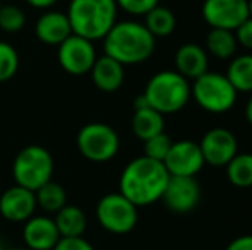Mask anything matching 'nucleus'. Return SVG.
Listing matches in <instances>:
<instances>
[{
  "mask_svg": "<svg viewBox=\"0 0 252 250\" xmlns=\"http://www.w3.org/2000/svg\"><path fill=\"white\" fill-rule=\"evenodd\" d=\"M225 76L237 93H252V54L232 58Z\"/></svg>",
  "mask_w": 252,
  "mask_h": 250,
  "instance_id": "nucleus-21",
  "label": "nucleus"
},
{
  "mask_svg": "<svg viewBox=\"0 0 252 250\" xmlns=\"http://www.w3.org/2000/svg\"><path fill=\"white\" fill-rule=\"evenodd\" d=\"M156 47V38L146 26L137 21H120L113 24L112 29L103 38L105 55L122 65L143 63L153 55Z\"/></svg>",
  "mask_w": 252,
  "mask_h": 250,
  "instance_id": "nucleus-2",
  "label": "nucleus"
},
{
  "mask_svg": "<svg viewBox=\"0 0 252 250\" xmlns=\"http://www.w3.org/2000/svg\"><path fill=\"white\" fill-rule=\"evenodd\" d=\"M202 17L211 28L235 31L249 17L247 0H204Z\"/></svg>",
  "mask_w": 252,
  "mask_h": 250,
  "instance_id": "nucleus-10",
  "label": "nucleus"
},
{
  "mask_svg": "<svg viewBox=\"0 0 252 250\" xmlns=\"http://www.w3.org/2000/svg\"><path fill=\"white\" fill-rule=\"evenodd\" d=\"M144 26L155 38H165L175 31L177 19L170 9L156 5L144 16Z\"/></svg>",
  "mask_w": 252,
  "mask_h": 250,
  "instance_id": "nucleus-23",
  "label": "nucleus"
},
{
  "mask_svg": "<svg viewBox=\"0 0 252 250\" xmlns=\"http://www.w3.org/2000/svg\"><path fill=\"white\" fill-rule=\"evenodd\" d=\"M233 33H235L237 43L252 50V17H247Z\"/></svg>",
  "mask_w": 252,
  "mask_h": 250,
  "instance_id": "nucleus-31",
  "label": "nucleus"
},
{
  "mask_svg": "<svg viewBox=\"0 0 252 250\" xmlns=\"http://www.w3.org/2000/svg\"><path fill=\"white\" fill-rule=\"evenodd\" d=\"M36 195L33 190L21 185L7 189L0 195V214L10 223H24L36 211Z\"/></svg>",
  "mask_w": 252,
  "mask_h": 250,
  "instance_id": "nucleus-14",
  "label": "nucleus"
},
{
  "mask_svg": "<svg viewBox=\"0 0 252 250\" xmlns=\"http://www.w3.org/2000/svg\"><path fill=\"white\" fill-rule=\"evenodd\" d=\"M0 250H5V247H3V242L0 240Z\"/></svg>",
  "mask_w": 252,
  "mask_h": 250,
  "instance_id": "nucleus-37",
  "label": "nucleus"
},
{
  "mask_svg": "<svg viewBox=\"0 0 252 250\" xmlns=\"http://www.w3.org/2000/svg\"><path fill=\"white\" fill-rule=\"evenodd\" d=\"M170 175L161 161L139 156L132 160L120 175L119 192L134 206L143 207L161 199Z\"/></svg>",
  "mask_w": 252,
  "mask_h": 250,
  "instance_id": "nucleus-1",
  "label": "nucleus"
},
{
  "mask_svg": "<svg viewBox=\"0 0 252 250\" xmlns=\"http://www.w3.org/2000/svg\"><path fill=\"white\" fill-rule=\"evenodd\" d=\"M53 250H94V247L84 237H72L60 238Z\"/></svg>",
  "mask_w": 252,
  "mask_h": 250,
  "instance_id": "nucleus-30",
  "label": "nucleus"
},
{
  "mask_svg": "<svg viewBox=\"0 0 252 250\" xmlns=\"http://www.w3.org/2000/svg\"><path fill=\"white\" fill-rule=\"evenodd\" d=\"M53 158L43 146L31 144L21 149L12 163V177L16 185L36 192L52 180Z\"/></svg>",
  "mask_w": 252,
  "mask_h": 250,
  "instance_id": "nucleus-5",
  "label": "nucleus"
},
{
  "mask_svg": "<svg viewBox=\"0 0 252 250\" xmlns=\"http://www.w3.org/2000/svg\"><path fill=\"white\" fill-rule=\"evenodd\" d=\"M117 7L130 16H146L151 9L159 5V0H115Z\"/></svg>",
  "mask_w": 252,
  "mask_h": 250,
  "instance_id": "nucleus-29",
  "label": "nucleus"
},
{
  "mask_svg": "<svg viewBox=\"0 0 252 250\" xmlns=\"http://www.w3.org/2000/svg\"><path fill=\"white\" fill-rule=\"evenodd\" d=\"M19 69V54L10 43L0 41V83L12 79Z\"/></svg>",
  "mask_w": 252,
  "mask_h": 250,
  "instance_id": "nucleus-26",
  "label": "nucleus"
},
{
  "mask_svg": "<svg viewBox=\"0 0 252 250\" xmlns=\"http://www.w3.org/2000/svg\"><path fill=\"white\" fill-rule=\"evenodd\" d=\"M115 0H70L67 17L72 33L90 41L103 40L117 23Z\"/></svg>",
  "mask_w": 252,
  "mask_h": 250,
  "instance_id": "nucleus-3",
  "label": "nucleus"
},
{
  "mask_svg": "<svg viewBox=\"0 0 252 250\" xmlns=\"http://www.w3.org/2000/svg\"><path fill=\"white\" fill-rule=\"evenodd\" d=\"M53 221L57 224L60 238L83 237L88 228V218L84 211L72 204H65L62 209L57 211Z\"/></svg>",
  "mask_w": 252,
  "mask_h": 250,
  "instance_id": "nucleus-19",
  "label": "nucleus"
},
{
  "mask_svg": "<svg viewBox=\"0 0 252 250\" xmlns=\"http://www.w3.org/2000/svg\"><path fill=\"white\" fill-rule=\"evenodd\" d=\"M199 147L204 163L211 167H226V163L239 153L237 137L228 129L221 127L208 130L202 136Z\"/></svg>",
  "mask_w": 252,
  "mask_h": 250,
  "instance_id": "nucleus-13",
  "label": "nucleus"
},
{
  "mask_svg": "<svg viewBox=\"0 0 252 250\" xmlns=\"http://www.w3.org/2000/svg\"><path fill=\"white\" fill-rule=\"evenodd\" d=\"M246 118L252 125V96L249 98V101H247V105H246Z\"/></svg>",
  "mask_w": 252,
  "mask_h": 250,
  "instance_id": "nucleus-34",
  "label": "nucleus"
},
{
  "mask_svg": "<svg viewBox=\"0 0 252 250\" xmlns=\"http://www.w3.org/2000/svg\"><path fill=\"white\" fill-rule=\"evenodd\" d=\"M237 38L233 31L228 29H216L211 28V31L206 36V47L213 57L220 60H228L237 52Z\"/></svg>",
  "mask_w": 252,
  "mask_h": 250,
  "instance_id": "nucleus-22",
  "label": "nucleus"
},
{
  "mask_svg": "<svg viewBox=\"0 0 252 250\" xmlns=\"http://www.w3.org/2000/svg\"><path fill=\"white\" fill-rule=\"evenodd\" d=\"M172 142L173 140L170 139L165 132L156 134V136L150 137L148 140H144V156L163 163V160H165L166 154H168L170 147H172Z\"/></svg>",
  "mask_w": 252,
  "mask_h": 250,
  "instance_id": "nucleus-28",
  "label": "nucleus"
},
{
  "mask_svg": "<svg viewBox=\"0 0 252 250\" xmlns=\"http://www.w3.org/2000/svg\"><path fill=\"white\" fill-rule=\"evenodd\" d=\"M34 34L43 45L48 47H59L62 41L72 34L69 17L65 12L60 10H47L38 17L34 24Z\"/></svg>",
  "mask_w": 252,
  "mask_h": 250,
  "instance_id": "nucleus-16",
  "label": "nucleus"
},
{
  "mask_svg": "<svg viewBox=\"0 0 252 250\" xmlns=\"http://www.w3.org/2000/svg\"><path fill=\"white\" fill-rule=\"evenodd\" d=\"M226 177L239 189H252V153H237L226 163Z\"/></svg>",
  "mask_w": 252,
  "mask_h": 250,
  "instance_id": "nucleus-24",
  "label": "nucleus"
},
{
  "mask_svg": "<svg viewBox=\"0 0 252 250\" xmlns=\"http://www.w3.org/2000/svg\"><path fill=\"white\" fill-rule=\"evenodd\" d=\"M237 91L225 74L204 72L190 86V98L209 113H226L237 101Z\"/></svg>",
  "mask_w": 252,
  "mask_h": 250,
  "instance_id": "nucleus-6",
  "label": "nucleus"
},
{
  "mask_svg": "<svg viewBox=\"0 0 252 250\" xmlns=\"http://www.w3.org/2000/svg\"><path fill=\"white\" fill-rule=\"evenodd\" d=\"M165 129V120L159 111H156L151 107L136 108L132 115V132L137 139L148 140L150 137L156 136V134L163 132Z\"/></svg>",
  "mask_w": 252,
  "mask_h": 250,
  "instance_id": "nucleus-20",
  "label": "nucleus"
},
{
  "mask_svg": "<svg viewBox=\"0 0 252 250\" xmlns=\"http://www.w3.org/2000/svg\"><path fill=\"white\" fill-rule=\"evenodd\" d=\"M76 144L83 158L93 163H105L117 156L120 139L113 127L103 122H93L81 127L76 137Z\"/></svg>",
  "mask_w": 252,
  "mask_h": 250,
  "instance_id": "nucleus-7",
  "label": "nucleus"
},
{
  "mask_svg": "<svg viewBox=\"0 0 252 250\" xmlns=\"http://www.w3.org/2000/svg\"><path fill=\"white\" fill-rule=\"evenodd\" d=\"M93 84L103 93H115L120 89L126 77V70L120 62L113 60L108 55L98 57L90 70Z\"/></svg>",
  "mask_w": 252,
  "mask_h": 250,
  "instance_id": "nucleus-17",
  "label": "nucleus"
},
{
  "mask_svg": "<svg viewBox=\"0 0 252 250\" xmlns=\"http://www.w3.org/2000/svg\"><path fill=\"white\" fill-rule=\"evenodd\" d=\"M137 206H134L120 192L103 195L96 204V220L106 231L126 235L137 224Z\"/></svg>",
  "mask_w": 252,
  "mask_h": 250,
  "instance_id": "nucleus-8",
  "label": "nucleus"
},
{
  "mask_svg": "<svg viewBox=\"0 0 252 250\" xmlns=\"http://www.w3.org/2000/svg\"><path fill=\"white\" fill-rule=\"evenodd\" d=\"M161 200L173 213H190L201 200L199 182L196 177H170Z\"/></svg>",
  "mask_w": 252,
  "mask_h": 250,
  "instance_id": "nucleus-12",
  "label": "nucleus"
},
{
  "mask_svg": "<svg viewBox=\"0 0 252 250\" xmlns=\"http://www.w3.org/2000/svg\"><path fill=\"white\" fill-rule=\"evenodd\" d=\"M5 250H30V249H26V247H16V249H5Z\"/></svg>",
  "mask_w": 252,
  "mask_h": 250,
  "instance_id": "nucleus-36",
  "label": "nucleus"
},
{
  "mask_svg": "<svg viewBox=\"0 0 252 250\" xmlns=\"http://www.w3.org/2000/svg\"><path fill=\"white\" fill-rule=\"evenodd\" d=\"M163 165L170 177H196L206 163L199 144L186 139L172 142Z\"/></svg>",
  "mask_w": 252,
  "mask_h": 250,
  "instance_id": "nucleus-11",
  "label": "nucleus"
},
{
  "mask_svg": "<svg viewBox=\"0 0 252 250\" xmlns=\"http://www.w3.org/2000/svg\"><path fill=\"white\" fill-rule=\"evenodd\" d=\"M26 26V14L17 5H2L0 9V29L5 33H19Z\"/></svg>",
  "mask_w": 252,
  "mask_h": 250,
  "instance_id": "nucleus-27",
  "label": "nucleus"
},
{
  "mask_svg": "<svg viewBox=\"0 0 252 250\" xmlns=\"http://www.w3.org/2000/svg\"><path fill=\"white\" fill-rule=\"evenodd\" d=\"M148 105L161 115L180 111L190 100V84L177 70H161L144 87Z\"/></svg>",
  "mask_w": 252,
  "mask_h": 250,
  "instance_id": "nucleus-4",
  "label": "nucleus"
},
{
  "mask_svg": "<svg viewBox=\"0 0 252 250\" xmlns=\"http://www.w3.org/2000/svg\"><path fill=\"white\" fill-rule=\"evenodd\" d=\"M36 195V206L41 207L47 213H53L60 211L67 204V194L63 187L57 182L50 180L48 184H45L43 187H40L34 192Z\"/></svg>",
  "mask_w": 252,
  "mask_h": 250,
  "instance_id": "nucleus-25",
  "label": "nucleus"
},
{
  "mask_svg": "<svg viewBox=\"0 0 252 250\" xmlns=\"http://www.w3.org/2000/svg\"><path fill=\"white\" fill-rule=\"evenodd\" d=\"M208 54L204 48L196 43H186L177 50L175 54V69L180 76L187 81L197 79L204 72H208Z\"/></svg>",
  "mask_w": 252,
  "mask_h": 250,
  "instance_id": "nucleus-18",
  "label": "nucleus"
},
{
  "mask_svg": "<svg viewBox=\"0 0 252 250\" xmlns=\"http://www.w3.org/2000/svg\"><path fill=\"white\" fill-rule=\"evenodd\" d=\"M23 240L30 250H53L60 240V233L53 218L48 216H31L24 221Z\"/></svg>",
  "mask_w": 252,
  "mask_h": 250,
  "instance_id": "nucleus-15",
  "label": "nucleus"
},
{
  "mask_svg": "<svg viewBox=\"0 0 252 250\" xmlns=\"http://www.w3.org/2000/svg\"><path fill=\"white\" fill-rule=\"evenodd\" d=\"M57 58H59L60 67L67 74L84 76V74H90L98 55L93 41L72 33L65 41H62L57 47Z\"/></svg>",
  "mask_w": 252,
  "mask_h": 250,
  "instance_id": "nucleus-9",
  "label": "nucleus"
},
{
  "mask_svg": "<svg viewBox=\"0 0 252 250\" xmlns=\"http://www.w3.org/2000/svg\"><path fill=\"white\" fill-rule=\"evenodd\" d=\"M28 5L34 7V9H40V10H48L50 7L55 5L59 0H24Z\"/></svg>",
  "mask_w": 252,
  "mask_h": 250,
  "instance_id": "nucleus-33",
  "label": "nucleus"
},
{
  "mask_svg": "<svg viewBox=\"0 0 252 250\" xmlns=\"http://www.w3.org/2000/svg\"><path fill=\"white\" fill-rule=\"evenodd\" d=\"M249 2V17H252V0H247Z\"/></svg>",
  "mask_w": 252,
  "mask_h": 250,
  "instance_id": "nucleus-35",
  "label": "nucleus"
},
{
  "mask_svg": "<svg viewBox=\"0 0 252 250\" xmlns=\"http://www.w3.org/2000/svg\"><path fill=\"white\" fill-rule=\"evenodd\" d=\"M2 5H3V3H2V0H0V9H2Z\"/></svg>",
  "mask_w": 252,
  "mask_h": 250,
  "instance_id": "nucleus-38",
  "label": "nucleus"
},
{
  "mask_svg": "<svg viewBox=\"0 0 252 250\" xmlns=\"http://www.w3.org/2000/svg\"><path fill=\"white\" fill-rule=\"evenodd\" d=\"M225 250H252V235H242L237 237L228 244Z\"/></svg>",
  "mask_w": 252,
  "mask_h": 250,
  "instance_id": "nucleus-32",
  "label": "nucleus"
}]
</instances>
